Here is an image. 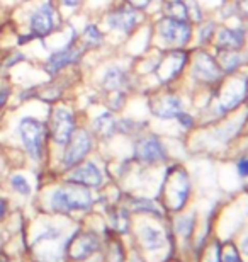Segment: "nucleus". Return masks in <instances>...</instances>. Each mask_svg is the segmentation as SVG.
Instances as JSON below:
<instances>
[{
    "label": "nucleus",
    "mask_w": 248,
    "mask_h": 262,
    "mask_svg": "<svg viewBox=\"0 0 248 262\" xmlns=\"http://www.w3.org/2000/svg\"><path fill=\"white\" fill-rule=\"evenodd\" d=\"M10 184H12V189L15 192H19V194H22V196L31 194V186L24 176H20V174L12 176L10 177Z\"/></svg>",
    "instance_id": "19"
},
{
    "label": "nucleus",
    "mask_w": 248,
    "mask_h": 262,
    "mask_svg": "<svg viewBox=\"0 0 248 262\" xmlns=\"http://www.w3.org/2000/svg\"><path fill=\"white\" fill-rule=\"evenodd\" d=\"M92 206V196L85 186L72 184L60 187L51 196V208L58 213L85 211Z\"/></svg>",
    "instance_id": "1"
},
{
    "label": "nucleus",
    "mask_w": 248,
    "mask_h": 262,
    "mask_svg": "<svg viewBox=\"0 0 248 262\" xmlns=\"http://www.w3.org/2000/svg\"><path fill=\"white\" fill-rule=\"evenodd\" d=\"M60 2L65 5V7H77V5L82 2V0H60Z\"/></svg>",
    "instance_id": "23"
},
{
    "label": "nucleus",
    "mask_w": 248,
    "mask_h": 262,
    "mask_svg": "<svg viewBox=\"0 0 248 262\" xmlns=\"http://www.w3.org/2000/svg\"><path fill=\"white\" fill-rule=\"evenodd\" d=\"M133 9H146L151 0H126Z\"/></svg>",
    "instance_id": "20"
},
{
    "label": "nucleus",
    "mask_w": 248,
    "mask_h": 262,
    "mask_svg": "<svg viewBox=\"0 0 248 262\" xmlns=\"http://www.w3.org/2000/svg\"><path fill=\"white\" fill-rule=\"evenodd\" d=\"M83 45L87 46V48H96V46H100L102 45V33L99 31L97 26L94 24H88L85 29H83Z\"/></svg>",
    "instance_id": "17"
},
{
    "label": "nucleus",
    "mask_w": 248,
    "mask_h": 262,
    "mask_svg": "<svg viewBox=\"0 0 248 262\" xmlns=\"http://www.w3.org/2000/svg\"><path fill=\"white\" fill-rule=\"evenodd\" d=\"M60 26V15L51 0H46L34 10L29 20L31 36L33 38H46Z\"/></svg>",
    "instance_id": "3"
},
{
    "label": "nucleus",
    "mask_w": 248,
    "mask_h": 262,
    "mask_svg": "<svg viewBox=\"0 0 248 262\" xmlns=\"http://www.w3.org/2000/svg\"><path fill=\"white\" fill-rule=\"evenodd\" d=\"M238 170L241 176H248V159H241L238 162Z\"/></svg>",
    "instance_id": "21"
},
{
    "label": "nucleus",
    "mask_w": 248,
    "mask_h": 262,
    "mask_svg": "<svg viewBox=\"0 0 248 262\" xmlns=\"http://www.w3.org/2000/svg\"><path fill=\"white\" fill-rule=\"evenodd\" d=\"M0 262H9V260H7V257H2V259H0Z\"/></svg>",
    "instance_id": "25"
},
{
    "label": "nucleus",
    "mask_w": 248,
    "mask_h": 262,
    "mask_svg": "<svg viewBox=\"0 0 248 262\" xmlns=\"http://www.w3.org/2000/svg\"><path fill=\"white\" fill-rule=\"evenodd\" d=\"M94 129H96L97 135L104 136V138H109L118 129V121H116L110 113H102L94 119Z\"/></svg>",
    "instance_id": "15"
},
{
    "label": "nucleus",
    "mask_w": 248,
    "mask_h": 262,
    "mask_svg": "<svg viewBox=\"0 0 248 262\" xmlns=\"http://www.w3.org/2000/svg\"><path fill=\"white\" fill-rule=\"evenodd\" d=\"M136 154H138V157L141 160L155 162V160H160L163 157V148H162L160 141H158L156 138H145L138 143Z\"/></svg>",
    "instance_id": "11"
},
{
    "label": "nucleus",
    "mask_w": 248,
    "mask_h": 262,
    "mask_svg": "<svg viewBox=\"0 0 248 262\" xmlns=\"http://www.w3.org/2000/svg\"><path fill=\"white\" fill-rule=\"evenodd\" d=\"M158 31H160L162 38L172 45H184L191 38V26L186 24V20L181 19H173V17L163 19Z\"/></svg>",
    "instance_id": "7"
},
{
    "label": "nucleus",
    "mask_w": 248,
    "mask_h": 262,
    "mask_svg": "<svg viewBox=\"0 0 248 262\" xmlns=\"http://www.w3.org/2000/svg\"><path fill=\"white\" fill-rule=\"evenodd\" d=\"M181 107H182L181 99L173 97V96H167V97L158 99L156 104L153 106V113L160 118H173L181 114Z\"/></svg>",
    "instance_id": "14"
},
{
    "label": "nucleus",
    "mask_w": 248,
    "mask_h": 262,
    "mask_svg": "<svg viewBox=\"0 0 248 262\" xmlns=\"http://www.w3.org/2000/svg\"><path fill=\"white\" fill-rule=\"evenodd\" d=\"M97 249V240L94 235H82L70 244V252L73 259H83Z\"/></svg>",
    "instance_id": "12"
},
{
    "label": "nucleus",
    "mask_w": 248,
    "mask_h": 262,
    "mask_svg": "<svg viewBox=\"0 0 248 262\" xmlns=\"http://www.w3.org/2000/svg\"><path fill=\"white\" fill-rule=\"evenodd\" d=\"M196 73L200 77V80H218L219 78V70L214 65V61L206 55H200V58L196 63Z\"/></svg>",
    "instance_id": "16"
},
{
    "label": "nucleus",
    "mask_w": 248,
    "mask_h": 262,
    "mask_svg": "<svg viewBox=\"0 0 248 262\" xmlns=\"http://www.w3.org/2000/svg\"><path fill=\"white\" fill-rule=\"evenodd\" d=\"M22 2H28V0H22Z\"/></svg>",
    "instance_id": "26"
},
{
    "label": "nucleus",
    "mask_w": 248,
    "mask_h": 262,
    "mask_svg": "<svg viewBox=\"0 0 248 262\" xmlns=\"http://www.w3.org/2000/svg\"><path fill=\"white\" fill-rule=\"evenodd\" d=\"M75 131V116L72 111L58 107L51 118V136L58 145L65 146Z\"/></svg>",
    "instance_id": "6"
},
{
    "label": "nucleus",
    "mask_w": 248,
    "mask_h": 262,
    "mask_svg": "<svg viewBox=\"0 0 248 262\" xmlns=\"http://www.w3.org/2000/svg\"><path fill=\"white\" fill-rule=\"evenodd\" d=\"M140 20H141V15L138 14V10L133 7L116 9L107 15L109 28L121 31V33H131V31L140 24Z\"/></svg>",
    "instance_id": "8"
},
{
    "label": "nucleus",
    "mask_w": 248,
    "mask_h": 262,
    "mask_svg": "<svg viewBox=\"0 0 248 262\" xmlns=\"http://www.w3.org/2000/svg\"><path fill=\"white\" fill-rule=\"evenodd\" d=\"M68 181L85 187H99L102 184V174H100L99 167L96 164L87 162V164L77 167L70 174V177H68Z\"/></svg>",
    "instance_id": "9"
},
{
    "label": "nucleus",
    "mask_w": 248,
    "mask_h": 262,
    "mask_svg": "<svg viewBox=\"0 0 248 262\" xmlns=\"http://www.w3.org/2000/svg\"><path fill=\"white\" fill-rule=\"evenodd\" d=\"M82 55H83V51H82V48H77L75 46V36H73V38L65 45V48L55 51V53L50 56L44 68L50 75H56V73L61 72L63 68L78 63L82 58Z\"/></svg>",
    "instance_id": "4"
},
{
    "label": "nucleus",
    "mask_w": 248,
    "mask_h": 262,
    "mask_svg": "<svg viewBox=\"0 0 248 262\" xmlns=\"http://www.w3.org/2000/svg\"><path fill=\"white\" fill-rule=\"evenodd\" d=\"M184 63H186V55L184 53H172L168 55L160 65L156 67V75L162 82L172 80L178 72L182 70Z\"/></svg>",
    "instance_id": "10"
},
{
    "label": "nucleus",
    "mask_w": 248,
    "mask_h": 262,
    "mask_svg": "<svg viewBox=\"0 0 248 262\" xmlns=\"http://www.w3.org/2000/svg\"><path fill=\"white\" fill-rule=\"evenodd\" d=\"M126 83H128V75H126V72L119 67L107 68L102 77V85L105 91H109V92L121 91Z\"/></svg>",
    "instance_id": "13"
},
{
    "label": "nucleus",
    "mask_w": 248,
    "mask_h": 262,
    "mask_svg": "<svg viewBox=\"0 0 248 262\" xmlns=\"http://www.w3.org/2000/svg\"><path fill=\"white\" fill-rule=\"evenodd\" d=\"M46 124L34 118H22L19 123V135L26 146V151L33 160H39L46 140Z\"/></svg>",
    "instance_id": "2"
},
{
    "label": "nucleus",
    "mask_w": 248,
    "mask_h": 262,
    "mask_svg": "<svg viewBox=\"0 0 248 262\" xmlns=\"http://www.w3.org/2000/svg\"><path fill=\"white\" fill-rule=\"evenodd\" d=\"M7 99H9V89H2V91H0V107H4Z\"/></svg>",
    "instance_id": "22"
},
{
    "label": "nucleus",
    "mask_w": 248,
    "mask_h": 262,
    "mask_svg": "<svg viewBox=\"0 0 248 262\" xmlns=\"http://www.w3.org/2000/svg\"><path fill=\"white\" fill-rule=\"evenodd\" d=\"M92 148V138L87 131H73L72 138L68 140L66 143V150H65V157H63V165L66 167H73L77 165L78 162L83 160L88 151Z\"/></svg>",
    "instance_id": "5"
},
{
    "label": "nucleus",
    "mask_w": 248,
    "mask_h": 262,
    "mask_svg": "<svg viewBox=\"0 0 248 262\" xmlns=\"http://www.w3.org/2000/svg\"><path fill=\"white\" fill-rule=\"evenodd\" d=\"M5 211H7V203H5L4 199H0V220L4 218Z\"/></svg>",
    "instance_id": "24"
},
{
    "label": "nucleus",
    "mask_w": 248,
    "mask_h": 262,
    "mask_svg": "<svg viewBox=\"0 0 248 262\" xmlns=\"http://www.w3.org/2000/svg\"><path fill=\"white\" fill-rule=\"evenodd\" d=\"M243 43V33L238 29L235 31H224L219 38V45L221 46H226V50H231V48H238Z\"/></svg>",
    "instance_id": "18"
}]
</instances>
